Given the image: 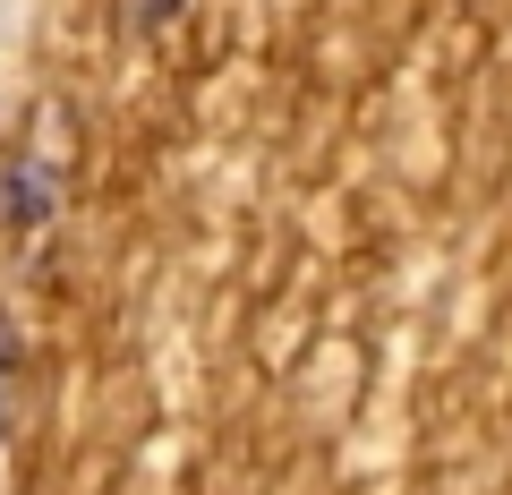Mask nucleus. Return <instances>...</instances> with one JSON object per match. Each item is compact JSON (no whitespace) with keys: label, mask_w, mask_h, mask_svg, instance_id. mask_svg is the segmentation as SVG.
<instances>
[{"label":"nucleus","mask_w":512,"mask_h":495,"mask_svg":"<svg viewBox=\"0 0 512 495\" xmlns=\"http://www.w3.org/2000/svg\"><path fill=\"white\" fill-rule=\"evenodd\" d=\"M0 427H9V410H0Z\"/></svg>","instance_id":"obj_2"},{"label":"nucleus","mask_w":512,"mask_h":495,"mask_svg":"<svg viewBox=\"0 0 512 495\" xmlns=\"http://www.w3.org/2000/svg\"><path fill=\"white\" fill-rule=\"evenodd\" d=\"M43 205H52V171L26 163L18 180H9V214H18V222H43Z\"/></svg>","instance_id":"obj_1"}]
</instances>
